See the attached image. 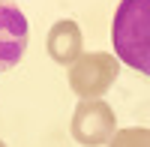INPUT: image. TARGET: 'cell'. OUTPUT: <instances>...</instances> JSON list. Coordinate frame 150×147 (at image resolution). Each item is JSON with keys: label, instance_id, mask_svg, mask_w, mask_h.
Wrapping results in <instances>:
<instances>
[{"label": "cell", "instance_id": "6da1fadb", "mask_svg": "<svg viewBox=\"0 0 150 147\" xmlns=\"http://www.w3.org/2000/svg\"><path fill=\"white\" fill-rule=\"evenodd\" d=\"M114 57L150 78V0H120L111 21Z\"/></svg>", "mask_w": 150, "mask_h": 147}, {"label": "cell", "instance_id": "7a4b0ae2", "mask_svg": "<svg viewBox=\"0 0 150 147\" xmlns=\"http://www.w3.org/2000/svg\"><path fill=\"white\" fill-rule=\"evenodd\" d=\"M120 75V60L108 51L81 54L69 69V87L81 99H99Z\"/></svg>", "mask_w": 150, "mask_h": 147}, {"label": "cell", "instance_id": "3957f363", "mask_svg": "<svg viewBox=\"0 0 150 147\" xmlns=\"http://www.w3.org/2000/svg\"><path fill=\"white\" fill-rule=\"evenodd\" d=\"M117 132V117L102 99H81L72 114V138L84 147L108 144Z\"/></svg>", "mask_w": 150, "mask_h": 147}, {"label": "cell", "instance_id": "277c9868", "mask_svg": "<svg viewBox=\"0 0 150 147\" xmlns=\"http://www.w3.org/2000/svg\"><path fill=\"white\" fill-rule=\"evenodd\" d=\"M27 18L12 3H0V72L12 69L27 51Z\"/></svg>", "mask_w": 150, "mask_h": 147}, {"label": "cell", "instance_id": "5b68a950", "mask_svg": "<svg viewBox=\"0 0 150 147\" xmlns=\"http://www.w3.org/2000/svg\"><path fill=\"white\" fill-rule=\"evenodd\" d=\"M48 54H51V60H57V63H75V60L81 57V27L75 21H57L51 30H48Z\"/></svg>", "mask_w": 150, "mask_h": 147}, {"label": "cell", "instance_id": "8992f818", "mask_svg": "<svg viewBox=\"0 0 150 147\" xmlns=\"http://www.w3.org/2000/svg\"><path fill=\"white\" fill-rule=\"evenodd\" d=\"M108 147H150V129L132 126V129H117Z\"/></svg>", "mask_w": 150, "mask_h": 147}, {"label": "cell", "instance_id": "52a82bcc", "mask_svg": "<svg viewBox=\"0 0 150 147\" xmlns=\"http://www.w3.org/2000/svg\"><path fill=\"white\" fill-rule=\"evenodd\" d=\"M0 147H6V144H3V141H0Z\"/></svg>", "mask_w": 150, "mask_h": 147}]
</instances>
